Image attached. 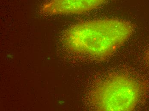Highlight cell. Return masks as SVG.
I'll list each match as a JSON object with an SVG mask.
<instances>
[{
  "instance_id": "obj_4",
  "label": "cell",
  "mask_w": 149,
  "mask_h": 111,
  "mask_svg": "<svg viewBox=\"0 0 149 111\" xmlns=\"http://www.w3.org/2000/svg\"><path fill=\"white\" fill-rule=\"evenodd\" d=\"M145 58H146V61L148 63V64L149 65V50L147 52L146 56H145Z\"/></svg>"
},
{
  "instance_id": "obj_1",
  "label": "cell",
  "mask_w": 149,
  "mask_h": 111,
  "mask_svg": "<svg viewBox=\"0 0 149 111\" xmlns=\"http://www.w3.org/2000/svg\"><path fill=\"white\" fill-rule=\"evenodd\" d=\"M133 30L132 24L122 20L107 19L85 21L68 30L65 44L75 53L105 60L125 43Z\"/></svg>"
},
{
  "instance_id": "obj_3",
  "label": "cell",
  "mask_w": 149,
  "mask_h": 111,
  "mask_svg": "<svg viewBox=\"0 0 149 111\" xmlns=\"http://www.w3.org/2000/svg\"><path fill=\"white\" fill-rule=\"evenodd\" d=\"M107 0H50L42 7L46 14H81L94 10Z\"/></svg>"
},
{
  "instance_id": "obj_2",
  "label": "cell",
  "mask_w": 149,
  "mask_h": 111,
  "mask_svg": "<svg viewBox=\"0 0 149 111\" xmlns=\"http://www.w3.org/2000/svg\"><path fill=\"white\" fill-rule=\"evenodd\" d=\"M143 89L140 82L126 75H113L94 89L91 102L99 111L133 110Z\"/></svg>"
}]
</instances>
